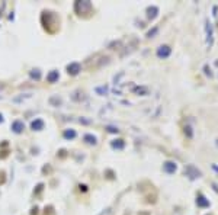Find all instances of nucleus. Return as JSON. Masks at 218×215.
<instances>
[{"label": "nucleus", "mask_w": 218, "mask_h": 215, "mask_svg": "<svg viewBox=\"0 0 218 215\" xmlns=\"http://www.w3.org/2000/svg\"><path fill=\"white\" fill-rule=\"evenodd\" d=\"M85 9H92V4L89 3V1H77L76 3V12H79V13H82Z\"/></svg>", "instance_id": "nucleus-1"}, {"label": "nucleus", "mask_w": 218, "mask_h": 215, "mask_svg": "<svg viewBox=\"0 0 218 215\" xmlns=\"http://www.w3.org/2000/svg\"><path fill=\"white\" fill-rule=\"evenodd\" d=\"M157 55H159V57H163V58L169 57V55H170V48H169L167 45H162V47L157 49Z\"/></svg>", "instance_id": "nucleus-2"}, {"label": "nucleus", "mask_w": 218, "mask_h": 215, "mask_svg": "<svg viewBox=\"0 0 218 215\" xmlns=\"http://www.w3.org/2000/svg\"><path fill=\"white\" fill-rule=\"evenodd\" d=\"M79 71H80V66H79L77 63H73V64L68 66V73H71V74H77Z\"/></svg>", "instance_id": "nucleus-3"}, {"label": "nucleus", "mask_w": 218, "mask_h": 215, "mask_svg": "<svg viewBox=\"0 0 218 215\" xmlns=\"http://www.w3.org/2000/svg\"><path fill=\"white\" fill-rule=\"evenodd\" d=\"M207 38H208V45H212V29H211V23L207 22Z\"/></svg>", "instance_id": "nucleus-4"}, {"label": "nucleus", "mask_w": 218, "mask_h": 215, "mask_svg": "<svg viewBox=\"0 0 218 215\" xmlns=\"http://www.w3.org/2000/svg\"><path fill=\"white\" fill-rule=\"evenodd\" d=\"M164 170L167 173H173L176 170V164L172 163V161H167V163H164Z\"/></svg>", "instance_id": "nucleus-5"}, {"label": "nucleus", "mask_w": 218, "mask_h": 215, "mask_svg": "<svg viewBox=\"0 0 218 215\" xmlns=\"http://www.w3.org/2000/svg\"><path fill=\"white\" fill-rule=\"evenodd\" d=\"M12 128H13L15 132H20V131L23 129V124H22L20 121H15V122H13V125H12Z\"/></svg>", "instance_id": "nucleus-6"}, {"label": "nucleus", "mask_w": 218, "mask_h": 215, "mask_svg": "<svg viewBox=\"0 0 218 215\" xmlns=\"http://www.w3.org/2000/svg\"><path fill=\"white\" fill-rule=\"evenodd\" d=\"M32 128L37 129V131L42 129L44 128V122L41 121V119H37V121H34V122H32Z\"/></svg>", "instance_id": "nucleus-7"}, {"label": "nucleus", "mask_w": 218, "mask_h": 215, "mask_svg": "<svg viewBox=\"0 0 218 215\" xmlns=\"http://www.w3.org/2000/svg\"><path fill=\"white\" fill-rule=\"evenodd\" d=\"M57 79H58V73H57V71H52V73L48 76V82H51V83H54Z\"/></svg>", "instance_id": "nucleus-8"}, {"label": "nucleus", "mask_w": 218, "mask_h": 215, "mask_svg": "<svg viewBox=\"0 0 218 215\" xmlns=\"http://www.w3.org/2000/svg\"><path fill=\"white\" fill-rule=\"evenodd\" d=\"M64 137H66V138H74V137H76V132H74V131H66V132H64Z\"/></svg>", "instance_id": "nucleus-9"}, {"label": "nucleus", "mask_w": 218, "mask_h": 215, "mask_svg": "<svg viewBox=\"0 0 218 215\" xmlns=\"http://www.w3.org/2000/svg\"><path fill=\"white\" fill-rule=\"evenodd\" d=\"M85 140H86L89 144H95V142H96V138H95V137H92V135H86V137H85Z\"/></svg>", "instance_id": "nucleus-10"}, {"label": "nucleus", "mask_w": 218, "mask_h": 215, "mask_svg": "<svg viewBox=\"0 0 218 215\" xmlns=\"http://www.w3.org/2000/svg\"><path fill=\"white\" fill-rule=\"evenodd\" d=\"M112 147H114V148H122V147H124L122 140H119V142H112Z\"/></svg>", "instance_id": "nucleus-11"}, {"label": "nucleus", "mask_w": 218, "mask_h": 215, "mask_svg": "<svg viewBox=\"0 0 218 215\" xmlns=\"http://www.w3.org/2000/svg\"><path fill=\"white\" fill-rule=\"evenodd\" d=\"M204 199H205V198H202V196H201V198L198 199V204H199V205H202V207H207V205H208V202H207V201H204Z\"/></svg>", "instance_id": "nucleus-12"}, {"label": "nucleus", "mask_w": 218, "mask_h": 215, "mask_svg": "<svg viewBox=\"0 0 218 215\" xmlns=\"http://www.w3.org/2000/svg\"><path fill=\"white\" fill-rule=\"evenodd\" d=\"M112 214H114V209H112V208H108L106 211H103L100 215H112Z\"/></svg>", "instance_id": "nucleus-13"}, {"label": "nucleus", "mask_w": 218, "mask_h": 215, "mask_svg": "<svg viewBox=\"0 0 218 215\" xmlns=\"http://www.w3.org/2000/svg\"><path fill=\"white\" fill-rule=\"evenodd\" d=\"M186 132H188V137H189V138H192V131H190V127H186V128H185V134H186Z\"/></svg>", "instance_id": "nucleus-14"}, {"label": "nucleus", "mask_w": 218, "mask_h": 215, "mask_svg": "<svg viewBox=\"0 0 218 215\" xmlns=\"http://www.w3.org/2000/svg\"><path fill=\"white\" fill-rule=\"evenodd\" d=\"M31 76H32V77H37V79H38V77H40V73H38V70H37V73H34V71H32V73H31Z\"/></svg>", "instance_id": "nucleus-15"}, {"label": "nucleus", "mask_w": 218, "mask_h": 215, "mask_svg": "<svg viewBox=\"0 0 218 215\" xmlns=\"http://www.w3.org/2000/svg\"><path fill=\"white\" fill-rule=\"evenodd\" d=\"M0 122H1V115H0Z\"/></svg>", "instance_id": "nucleus-16"}, {"label": "nucleus", "mask_w": 218, "mask_h": 215, "mask_svg": "<svg viewBox=\"0 0 218 215\" xmlns=\"http://www.w3.org/2000/svg\"><path fill=\"white\" fill-rule=\"evenodd\" d=\"M217 144H218V142H217Z\"/></svg>", "instance_id": "nucleus-17"}]
</instances>
